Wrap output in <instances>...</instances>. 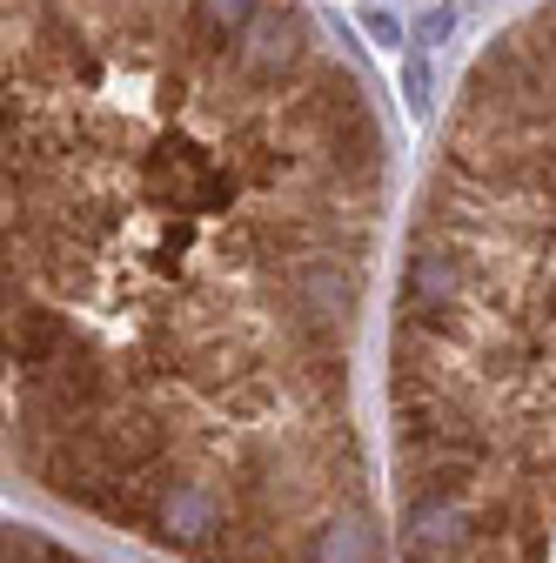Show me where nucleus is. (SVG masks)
Returning a JSON list of instances; mask_svg holds the SVG:
<instances>
[{
	"label": "nucleus",
	"instance_id": "obj_1",
	"mask_svg": "<svg viewBox=\"0 0 556 563\" xmlns=\"http://www.w3.org/2000/svg\"><path fill=\"white\" fill-rule=\"evenodd\" d=\"M208 396L235 409L242 450L255 463L262 563H382V537H376L356 489H335L329 476H315L309 463H296L282 450V443H296L302 456H315L342 476H363L356 463H335V443L349 450L342 389H322L302 369H289L282 356H268L242 322L229 335L208 322L175 329V316H162L155 349L134 369L121 409L101 430L47 450L34 463V476L54 497L155 537L162 510L188 483L181 422H208L201 416ZM208 450H215V430H208ZM215 489H222V463H215ZM222 504H229V489H222Z\"/></svg>",
	"mask_w": 556,
	"mask_h": 563
}]
</instances>
